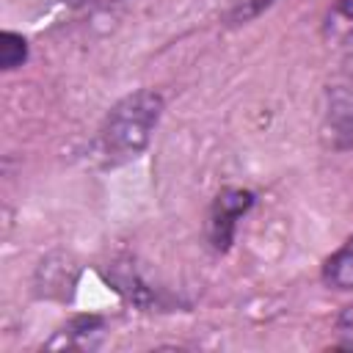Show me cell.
I'll return each mask as SVG.
<instances>
[{"mask_svg": "<svg viewBox=\"0 0 353 353\" xmlns=\"http://www.w3.org/2000/svg\"><path fill=\"white\" fill-rule=\"evenodd\" d=\"M163 116V97L157 91L141 88L119 99L102 119L94 138V160L105 168L124 165L135 160L152 141V132Z\"/></svg>", "mask_w": 353, "mask_h": 353, "instance_id": "6da1fadb", "label": "cell"}, {"mask_svg": "<svg viewBox=\"0 0 353 353\" xmlns=\"http://www.w3.org/2000/svg\"><path fill=\"white\" fill-rule=\"evenodd\" d=\"M254 204V193L243 190V188H226L218 193V199L210 207L207 215V237L212 243L215 251H226L232 245L237 221L251 210Z\"/></svg>", "mask_w": 353, "mask_h": 353, "instance_id": "7a4b0ae2", "label": "cell"}, {"mask_svg": "<svg viewBox=\"0 0 353 353\" xmlns=\"http://www.w3.org/2000/svg\"><path fill=\"white\" fill-rule=\"evenodd\" d=\"M323 135L336 149L353 146V80L328 85L323 108Z\"/></svg>", "mask_w": 353, "mask_h": 353, "instance_id": "3957f363", "label": "cell"}, {"mask_svg": "<svg viewBox=\"0 0 353 353\" xmlns=\"http://www.w3.org/2000/svg\"><path fill=\"white\" fill-rule=\"evenodd\" d=\"M323 36L328 47L353 69V0H339L331 6L323 22Z\"/></svg>", "mask_w": 353, "mask_h": 353, "instance_id": "277c9868", "label": "cell"}, {"mask_svg": "<svg viewBox=\"0 0 353 353\" xmlns=\"http://www.w3.org/2000/svg\"><path fill=\"white\" fill-rule=\"evenodd\" d=\"M102 336V320L99 317H74L52 342L50 347H97Z\"/></svg>", "mask_w": 353, "mask_h": 353, "instance_id": "5b68a950", "label": "cell"}, {"mask_svg": "<svg viewBox=\"0 0 353 353\" xmlns=\"http://www.w3.org/2000/svg\"><path fill=\"white\" fill-rule=\"evenodd\" d=\"M323 281L334 290H342V292L353 290V237L325 259Z\"/></svg>", "mask_w": 353, "mask_h": 353, "instance_id": "8992f818", "label": "cell"}, {"mask_svg": "<svg viewBox=\"0 0 353 353\" xmlns=\"http://www.w3.org/2000/svg\"><path fill=\"white\" fill-rule=\"evenodd\" d=\"M25 58H28V41L14 30H3L0 33V66L6 72H11V69L22 66Z\"/></svg>", "mask_w": 353, "mask_h": 353, "instance_id": "52a82bcc", "label": "cell"}, {"mask_svg": "<svg viewBox=\"0 0 353 353\" xmlns=\"http://www.w3.org/2000/svg\"><path fill=\"white\" fill-rule=\"evenodd\" d=\"M39 273H41V279H44V281H41V284H44V295H52L55 290H61V295H66L63 287H72V284H74L72 265H66V262L52 265V262L47 259V262H41Z\"/></svg>", "mask_w": 353, "mask_h": 353, "instance_id": "ba28073f", "label": "cell"}, {"mask_svg": "<svg viewBox=\"0 0 353 353\" xmlns=\"http://www.w3.org/2000/svg\"><path fill=\"white\" fill-rule=\"evenodd\" d=\"M336 334H339V345L353 350V306L342 312V317L336 320Z\"/></svg>", "mask_w": 353, "mask_h": 353, "instance_id": "9c48e42d", "label": "cell"}, {"mask_svg": "<svg viewBox=\"0 0 353 353\" xmlns=\"http://www.w3.org/2000/svg\"><path fill=\"white\" fill-rule=\"evenodd\" d=\"M66 6H83V3H88V0H63Z\"/></svg>", "mask_w": 353, "mask_h": 353, "instance_id": "30bf717a", "label": "cell"}]
</instances>
